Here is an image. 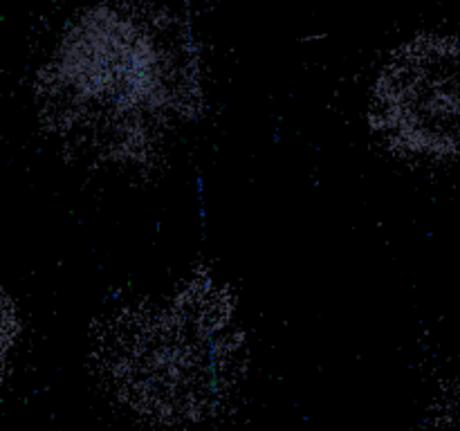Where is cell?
Returning <instances> with one entry per match:
<instances>
[{
    "instance_id": "277c9868",
    "label": "cell",
    "mask_w": 460,
    "mask_h": 431,
    "mask_svg": "<svg viewBox=\"0 0 460 431\" xmlns=\"http://www.w3.org/2000/svg\"><path fill=\"white\" fill-rule=\"evenodd\" d=\"M18 335H21V323L18 314L9 296L0 290V373L7 366V359L16 346Z\"/></svg>"
},
{
    "instance_id": "3957f363",
    "label": "cell",
    "mask_w": 460,
    "mask_h": 431,
    "mask_svg": "<svg viewBox=\"0 0 460 431\" xmlns=\"http://www.w3.org/2000/svg\"><path fill=\"white\" fill-rule=\"evenodd\" d=\"M371 128L394 151L460 155V39L422 34L400 45L373 84Z\"/></svg>"
},
{
    "instance_id": "6da1fadb",
    "label": "cell",
    "mask_w": 460,
    "mask_h": 431,
    "mask_svg": "<svg viewBox=\"0 0 460 431\" xmlns=\"http://www.w3.org/2000/svg\"><path fill=\"white\" fill-rule=\"evenodd\" d=\"M49 133L103 166H144L202 103L200 54L182 18L102 4L70 22L36 79Z\"/></svg>"
},
{
    "instance_id": "7a4b0ae2",
    "label": "cell",
    "mask_w": 460,
    "mask_h": 431,
    "mask_svg": "<svg viewBox=\"0 0 460 431\" xmlns=\"http://www.w3.org/2000/svg\"><path fill=\"white\" fill-rule=\"evenodd\" d=\"M93 357L103 384L130 411L169 425L198 422L236 389L245 332L227 286L200 274L164 299L106 319Z\"/></svg>"
}]
</instances>
